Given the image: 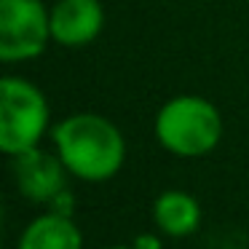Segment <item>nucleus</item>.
I'll return each mask as SVG.
<instances>
[{"label":"nucleus","mask_w":249,"mask_h":249,"mask_svg":"<svg viewBox=\"0 0 249 249\" xmlns=\"http://www.w3.org/2000/svg\"><path fill=\"white\" fill-rule=\"evenodd\" d=\"M110 249H129V247H110Z\"/></svg>","instance_id":"nucleus-9"},{"label":"nucleus","mask_w":249,"mask_h":249,"mask_svg":"<svg viewBox=\"0 0 249 249\" xmlns=\"http://www.w3.org/2000/svg\"><path fill=\"white\" fill-rule=\"evenodd\" d=\"M81 231L67 214H43L27 225L19 249H81Z\"/></svg>","instance_id":"nucleus-8"},{"label":"nucleus","mask_w":249,"mask_h":249,"mask_svg":"<svg viewBox=\"0 0 249 249\" xmlns=\"http://www.w3.org/2000/svg\"><path fill=\"white\" fill-rule=\"evenodd\" d=\"M158 142L174 156H204L220 142L222 121L212 102L201 97H177L156 118Z\"/></svg>","instance_id":"nucleus-2"},{"label":"nucleus","mask_w":249,"mask_h":249,"mask_svg":"<svg viewBox=\"0 0 249 249\" xmlns=\"http://www.w3.org/2000/svg\"><path fill=\"white\" fill-rule=\"evenodd\" d=\"M49 124V102L38 86L22 78L0 83V147L8 156L38 147Z\"/></svg>","instance_id":"nucleus-3"},{"label":"nucleus","mask_w":249,"mask_h":249,"mask_svg":"<svg viewBox=\"0 0 249 249\" xmlns=\"http://www.w3.org/2000/svg\"><path fill=\"white\" fill-rule=\"evenodd\" d=\"M51 35V14L40 0H0V59L40 56Z\"/></svg>","instance_id":"nucleus-4"},{"label":"nucleus","mask_w":249,"mask_h":249,"mask_svg":"<svg viewBox=\"0 0 249 249\" xmlns=\"http://www.w3.org/2000/svg\"><path fill=\"white\" fill-rule=\"evenodd\" d=\"M65 161L46 150L30 147V150L14 156V177L17 188L30 201H51L59 198L65 190Z\"/></svg>","instance_id":"nucleus-5"},{"label":"nucleus","mask_w":249,"mask_h":249,"mask_svg":"<svg viewBox=\"0 0 249 249\" xmlns=\"http://www.w3.org/2000/svg\"><path fill=\"white\" fill-rule=\"evenodd\" d=\"M54 142L67 172L86 182L110 179L126 156L121 131L97 113H78L65 118L54 129Z\"/></svg>","instance_id":"nucleus-1"},{"label":"nucleus","mask_w":249,"mask_h":249,"mask_svg":"<svg viewBox=\"0 0 249 249\" xmlns=\"http://www.w3.org/2000/svg\"><path fill=\"white\" fill-rule=\"evenodd\" d=\"M102 22L99 0H59L51 11V38L62 46H86L99 35Z\"/></svg>","instance_id":"nucleus-6"},{"label":"nucleus","mask_w":249,"mask_h":249,"mask_svg":"<svg viewBox=\"0 0 249 249\" xmlns=\"http://www.w3.org/2000/svg\"><path fill=\"white\" fill-rule=\"evenodd\" d=\"M153 217L166 236H188L201 222V206L190 193L166 190L158 196L156 206H153Z\"/></svg>","instance_id":"nucleus-7"}]
</instances>
